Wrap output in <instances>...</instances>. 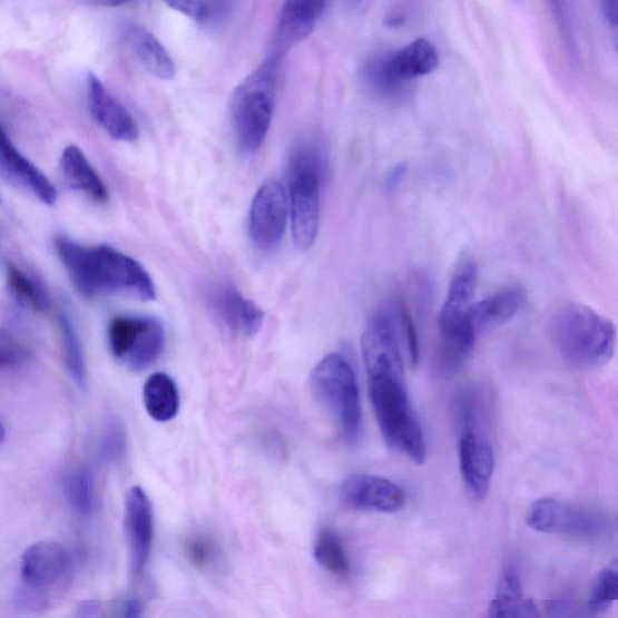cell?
Segmentation results:
<instances>
[{"label":"cell","mask_w":618,"mask_h":618,"mask_svg":"<svg viewBox=\"0 0 618 618\" xmlns=\"http://www.w3.org/2000/svg\"><path fill=\"white\" fill-rule=\"evenodd\" d=\"M56 252L71 283L86 298L118 295L153 301L155 285L149 273L135 261L110 246L86 247L67 237L57 238Z\"/></svg>","instance_id":"cell-1"},{"label":"cell","mask_w":618,"mask_h":618,"mask_svg":"<svg viewBox=\"0 0 618 618\" xmlns=\"http://www.w3.org/2000/svg\"><path fill=\"white\" fill-rule=\"evenodd\" d=\"M526 522L539 533L586 540L598 538L606 528L596 514L552 498L536 501L527 512Z\"/></svg>","instance_id":"cell-9"},{"label":"cell","mask_w":618,"mask_h":618,"mask_svg":"<svg viewBox=\"0 0 618 618\" xmlns=\"http://www.w3.org/2000/svg\"><path fill=\"white\" fill-rule=\"evenodd\" d=\"M68 504L78 513L89 514L95 504V481L88 468L77 467L69 470L62 482Z\"/></svg>","instance_id":"cell-29"},{"label":"cell","mask_w":618,"mask_h":618,"mask_svg":"<svg viewBox=\"0 0 618 618\" xmlns=\"http://www.w3.org/2000/svg\"><path fill=\"white\" fill-rule=\"evenodd\" d=\"M323 167L312 147L297 148L290 163V195L293 236L302 251L310 249L318 236Z\"/></svg>","instance_id":"cell-7"},{"label":"cell","mask_w":618,"mask_h":618,"mask_svg":"<svg viewBox=\"0 0 618 618\" xmlns=\"http://www.w3.org/2000/svg\"><path fill=\"white\" fill-rule=\"evenodd\" d=\"M385 59L392 73L409 84L415 78L433 73L440 63L436 48L423 38L410 42L398 52L385 55Z\"/></svg>","instance_id":"cell-23"},{"label":"cell","mask_w":618,"mask_h":618,"mask_svg":"<svg viewBox=\"0 0 618 618\" xmlns=\"http://www.w3.org/2000/svg\"><path fill=\"white\" fill-rule=\"evenodd\" d=\"M340 499L355 511L394 513L406 504L404 490L385 478L355 473L340 485Z\"/></svg>","instance_id":"cell-12"},{"label":"cell","mask_w":618,"mask_h":618,"mask_svg":"<svg viewBox=\"0 0 618 618\" xmlns=\"http://www.w3.org/2000/svg\"><path fill=\"white\" fill-rule=\"evenodd\" d=\"M618 598V565L612 560L604 568L596 580L592 595L587 604V612L591 616L607 614Z\"/></svg>","instance_id":"cell-31"},{"label":"cell","mask_w":618,"mask_h":618,"mask_svg":"<svg viewBox=\"0 0 618 618\" xmlns=\"http://www.w3.org/2000/svg\"><path fill=\"white\" fill-rule=\"evenodd\" d=\"M282 57L273 53L239 84L232 99V121L238 151H258L275 112Z\"/></svg>","instance_id":"cell-3"},{"label":"cell","mask_w":618,"mask_h":618,"mask_svg":"<svg viewBox=\"0 0 618 618\" xmlns=\"http://www.w3.org/2000/svg\"><path fill=\"white\" fill-rule=\"evenodd\" d=\"M28 353L17 343L0 339V370L16 367L27 361Z\"/></svg>","instance_id":"cell-37"},{"label":"cell","mask_w":618,"mask_h":618,"mask_svg":"<svg viewBox=\"0 0 618 618\" xmlns=\"http://www.w3.org/2000/svg\"><path fill=\"white\" fill-rule=\"evenodd\" d=\"M491 617H538V608L531 599H526L519 568L508 566L501 573L497 596L491 601Z\"/></svg>","instance_id":"cell-24"},{"label":"cell","mask_w":618,"mask_h":618,"mask_svg":"<svg viewBox=\"0 0 618 618\" xmlns=\"http://www.w3.org/2000/svg\"><path fill=\"white\" fill-rule=\"evenodd\" d=\"M459 465L467 492L477 500L485 498L491 490L496 469V455L490 441L465 431L459 441Z\"/></svg>","instance_id":"cell-15"},{"label":"cell","mask_w":618,"mask_h":618,"mask_svg":"<svg viewBox=\"0 0 618 618\" xmlns=\"http://www.w3.org/2000/svg\"><path fill=\"white\" fill-rule=\"evenodd\" d=\"M362 352L369 377L405 379L394 323L390 314L372 315L362 337Z\"/></svg>","instance_id":"cell-10"},{"label":"cell","mask_w":618,"mask_h":618,"mask_svg":"<svg viewBox=\"0 0 618 618\" xmlns=\"http://www.w3.org/2000/svg\"><path fill=\"white\" fill-rule=\"evenodd\" d=\"M551 335L559 355L572 369L601 367L615 354V324L582 304L559 308L552 318Z\"/></svg>","instance_id":"cell-2"},{"label":"cell","mask_w":618,"mask_h":618,"mask_svg":"<svg viewBox=\"0 0 618 618\" xmlns=\"http://www.w3.org/2000/svg\"><path fill=\"white\" fill-rule=\"evenodd\" d=\"M313 556L315 562L334 577L342 580L351 577V560L335 530L324 528L320 531L314 541Z\"/></svg>","instance_id":"cell-26"},{"label":"cell","mask_w":618,"mask_h":618,"mask_svg":"<svg viewBox=\"0 0 618 618\" xmlns=\"http://www.w3.org/2000/svg\"><path fill=\"white\" fill-rule=\"evenodd\" d=\"M143 404L150 419L167 423L175 420L180 409L177 383L164 372L151 375L143 388Z\"/></svg>","instance_id":"cell-25"},{"label":"cell","mask_w":618,"mask_h":618,"mask_svg":"<svg viewBox=\"0 0 618 618\" xmlns=\"http://www.w3.org/2000/svg\"><path fill=\"white\" fill-rule=\"evenodd\" d=\"M0 178L13 188L32 195L47 206H53L59 199L55 185L13 146L2 125H0Z\"/></svg>","instance_id":"cell-14"},{"label":"cell","mask_w":618,"mask_h":618,"mask_svg":"<svg viewBox=\"0 0 618 618\" xmlns=\"http://www.w3.org/2000/svg\"><path fill=\"white\" fill-rule=\"evenodd\" d=\"M99 610V602L97 601H84L80 604L78 609V615L80 617H91L98 614Z\"/></svg>","instance_id":"cell-43"},{"label":"cell","mask_w":618,"mask_h":618,"mask_svg":"<svg viewBox=\"0 0 618 618\" xmlns=\"http://www.w3.org/2000/svg\"><path fill=\"white\" fill-rule=\"evenodd\" d=\"M237 4V0H207V19L219 23L232 16Z\"/></svg>","instance_id":"cell-38"},{"label":"cell","mask_w":618,"mask_h":618,"mask_svg":"<svg viewBox=\"0 0 618 618\" xmlns=\"http://www.w3.org/2000/svg\"><path fill=\"white\" fill-rule=\"evenodd\" d=\"M42 589L35 588L24 583V588L20 589L18 601L26 609H40L47 606V598L41 592Z\"/></svg>","instance_id":"cell-39"},{"label":"cell","mask_w":618,"mask_h":618,"mask_svg":"<svg viewBox=\"0 0 618 618\" xmlns=\"http://www.w3.org/2000/svg\"><path fill=\"white\" fill-rule=\"evenodd\" d=\"M479 269L471 258H463L453 273L448 297L439 317L442 357L445 365L455 369L462 365L478 337L469 325L468 313L475 295Z\"/></svg>","instance_id":"cell-6"},{"label":"cell","mask_w":618,"mask_h":618,"mask_svg":"<svg viewBox=\"0 0 618 618\" xmlns=\"http://www.w3.org/2000/svg\"><path fill=\"white\" fill-rule=\"evenodd\" d=\"M310 386L318 404L332 416L344 442L361 440L363 410L355 373L346 357L332 353L311 373Z\"/></svg>","instance_id":"cell-5"},{"label":"cell","mask_w":618,"mask_h":618,"mask_svg":"<svg viewBox=\"0 0 618 618\" xmlns=\"http://www.w3.org/2000/svg\"><path fill=\"white\" fill-rule=\"evenodd\" d=\"M68 565L69 556L61 543L39 541L22 556V579L28 586L45 589L65 577Z\"/></svg>","instance_id":"cell-19"},{"label":"cell","mask_w":618,"mask_h":618,"mask_svg":"<svg viewBox=\"0 0 618 618\" xmlns=\"http://www.w3.org/2000/svg\"><path fill=\"white\" fill-rule=\"evenodd\" d=\"M209 306L233 332L253 336L261 332L265 314L253 301L244 297L235 286L218 284L208 294Z\"/></svg>","instance_id":"cell-16"},{"label":"cell","mask_w":618,"mask_h":618,"mask_svg":"<svg viewBox=\"0 0 618 618\" xmlns=\"http://www.w3.org/2000/svg\"><path fill=\"white\" fill-rule=\"evenodd\" d=\"M604 17L615 27L618 22V0H601Z\"/></svg>","instance_id":"cell-41"},{"label":"cell","mask_w":618,"mask_h":618,"mask_svg":"<svg viewBox=\"0 0 618 618\" xmlns=\"http://www.w3.org/2000/svg\"><path fill=\"white\" fill-rule=\"evenodd\" d=\"M408 174L406 164L395 165L384 178L383 188L386 193L393 192L398 188L399 184L404 180Z\"/></svg>","instance_id":"cell-40"},{"label":"cell","mask_w":618,"mask_h":618,"mask_svg":"<svg viewBox=\"0 0 618 618\" xmlns=\"http://www.w3.org/2000/svg\"><path fill=\"white\" fill-rule=\"evenodd\" d=\"M125 533L129 566L134 577L146 570L154 538V514L150 499L143 488H129L125 498Z\"/></svg>","instance_id":"cell-13"},{"label":"cell","mask_w":618,"mask_h":618,"mask_svg":"<svg viewBox=\"0 0 618 618\" xmlns=\"http://www.w3.org/2000/svg\"><path fill=\"white\" fill-rule=\"evenodd\" d=\"M121 36L126 46L150 75L160 80L175 79L177 75L175 61L171 60L163 42L147 28L135 22H126L121 26Z\"/></svg>","instance_id":"cell-20"},{"label":"cell","mask_w":618,"mask_h":618,"mask_svg":"<svg viewBox=\"0 0 618 618\" xmlns=\"http://www.w3.org/2000/svg\"><path fill=\"white\" fill-rule=\"evenodd\" d=\"M124 616L138 617L143 611V604L137 599H128L124 602Z\"/></svg>","instance_id":"cell-42"},{"label":"cell","mask_w":618,"mask_h":618,"mask_svg":"<svg viewBox=\"0 0 618 618\" xmlns=\"http://www.w3.org/2000/svg\"><path fill=\"white\" fill-rule=\"evenodd\" d=\"M548 4L552 11L559 35L562 36L568 53L573 57V59H577V24H575L572 0H548Z\"/></svg>","instance_id":"cell-33"},{"label":"cell","mask_w":618,"mask_h":618,"mask_svg":"<svg viewBox=\"0 0 618 618\" xmlns=\"http://www.w3.org/2000/svg\"><path fill=\"white\" fill-rule=\"evenodd\" d=\"M326 0H284L276 31L275 55H283L308 38L324 16Z\"/></svg>","instance_id":"cell-17"},{"label":"cell","mask_w":618,"mask_h":618,"mask_svg":"<svg viewBox=\"0 0 618 618\" xmlns=\"http://www.w3.org/2000/svg\"><path fill=\"white\" fill-rule=\"evenodd\" d=\"M60 167L71 189L88 196L96 204L108 203L106 184L80 148L67 147L62 153Z\"/></svg>","instance_id":"cell-22"},{"label":"cell","mask_w":618,"mask_h":618,"mask_svg":"<svg viewBox=\"0 0 618 618\" xmlns=\"http://www.w3.org/2000/svg\"><path fill=\"white\" fill-rule=\"evenodd\" d=\"M369 394L388 448L422 465L426 459V445L411 405L405 379L369 377Z\"/></svg>","instance_id":"cell-4"},{"label":"cell","mask_w":618,"mask_h":618,"mask_svg":"<svg viewBox=\"0 0 618 618\" xmlns=\"http://www.w3.org/2000/svg\"><path fill=\"white\" fill-rule=\"evenodd\" d=\"M6 278L10 295L20 305L36 313H45L50 308V300L45 287L17 265H7Z\"/></svg>","instance_id":"cell-28"},{"label":"cell","mask_w":618,"mask_h":618,"mask_svg":"<svg viewBox=\"0 0 618 618\" xmlns=\"http://www.w3.org/2000/svg\"><path fill=\"white\" fill-rule=\"evenodd\" d=\"M523 293L520 287H504L478 302H472L468 313L472 333L479 339L490 330L510 322L520 312Z\"/></svg>","instance_id":"cell-21"},{"label":"cell","mask_w":618,"mask_h":618,"mask_svg":"<svg viewBox=\"0 0 618 618\" xmlns=\"http://www.w3.org/2000/svg\"><path fill=\"white\" fill-rule=\"evenodd\" d=\"M89 2L99 7L117 8L133 3L134 0H89Z\"/></svg>","instance_id":"cell-44"},{"label":"cell","mask_w":618,"mask_h":618,"mask_svg":"<svg viewBox=\"0 0 618 618\" xmlns=\"http://www.w3.org/2000/svg\"><path fill=\"white\" fill-rule=\"evenodd\" d=\"M126 452V433L122 424L118 420H110L104 429L100 438L99 455L105 463H115L124 457Z\"/></svg>","instance_id":"cell-34"},{"label":"cell","mask_w":618,"mask_h":618,"mask_svg":"<svg viewBox=\"0 0 618 618\" xmlns=\"http://www.w3.org/2000/svg\"><path fill=\"white\" fill-rule=\"evenodd\" d=\"M405 18L400 16V13H391L390 17H386L385 24L388 27H399L401 23H404Z\"/></svg>","instance_id":"cell-45"},{"label":"cell","mask_w":618,"mask_h":618,"mask_svg":"<svg viewBox=\"0 0 618 618\" xmlns=\"http://www.w3.org/2000/svg\"><path fill=\"white\" fill-rule=\"evenodd\" d=\"M59 324L66 367L71 379L84 390L88 383V375H86L85 356L79 336L66 313L60 314Z\"/></svg>","instance_id":"cell-30"},{"label":"cell","mask_w":618,"mask_h":618,"mask_svg":"<svg viewBox=\"0 0 618 618\" xmlns=\"http://www.w3.org/2000/svg\"><path fill=\"white\" fill-rule=\"evenodd\" d=\"M7 431L2 422H0V444H2L6 440Z\"/></svg>","instance_id":"cell-46"},{"label":"cell","mask_w":618,"mask_h":618,"mask_svg":"<svg viewBox=\"0 0 618 618\" xmlns=\"http://www.w3.org/2000/svg\"><path fill=\"white\" fill-rule=\"evenodd\" d=\"M367 88L375 95L390 100L406 97L410 84L399 80L386 65L385 55L371 57L362 69Z\"/></svg>","instance_id":"cell-27"},{"label":"cell","mask_w":618,"mask_h":618,"mask_svg":"<svg viewBox=\"0 0 618 618\" xmlns=\"http://www.w3.org/2000/svg\"><path fill=\"white\" fill-rule=\"evenodd\" d=\"M396 312L399 314V322L401 325L402 334H404L405 341L408 342L411 365L414 367L420 362L419 334H416L415 325L404 302H400Z\"/></svg>","instance_id":"cell-35"},{"label":"cell","mask_w":618,"mask_h":618,"mask_svg":"<svg viewBox=\"0 0 618 618\" xmlns=\"http://www.w3.org/2000/svg\"><path fill=\"white\" fill-rule=\"evenodd\" d=\"M287 197L283 185L271 180L256 193L249 213V234L258 249L279 246L287 219Z\"/></svg>","instance_id":"cell-11"},{"label":"cell","mask_w":618,"mask_h":618,"mask_svg":"<svg viewBox=\"0 0 618 618\" xmlns=\"http://www.w3.org/2000/svg\"><path fill=\"white\" fill-rule=\"evenodd\" d=\"M164 2L183 16L195 21H206L207 0H164Z\"/></svg>","instance_id":"cell-36"},{"label":"cell","mask_w":618,"mask_h":618,"mask_svg":"<svg viewBox=\"0 0 618 618\" xmlns=\"http://www.w3.org/2000/svg\"><path fill=\"white\" fill-rule=\"evenodd\" d=\"M89 106L96 122L114 139L135 141L138 139V125L133 115L115 98L95 75L89 79Z\"/></svg>","instance_id":"cell-18"},{"label":"cell","mask_w":618,"mask_h":618,"mask_svg":"<svg viewBox=\"0 0 618 618\" xmlns=\"http://www.w3.org/2000/svg\"><path fill=\"white\" fill-rule=\"evenodd\" d=\"M108 341L117 361L134 371H143L153 366L164 354L166 332L159 320L121 315L110 322Z\"/></svg>","instance_id":"cell-8"},{"label":"cell","mask_w":618,"mask_h":618,"mask_svg":"<svg viewBox=\"0 0 618 618\" xmlns=\"http://www.w3.org/2000/svg\"><path fill=\"white\" fill-rule=\"evenodd\" d=\"M184 553L197 570L209 571L219 567L222 551L217 542L204 534L192 536L184 542Z\"/></svg>","instance_id":"cell-32"}]
</instances>
